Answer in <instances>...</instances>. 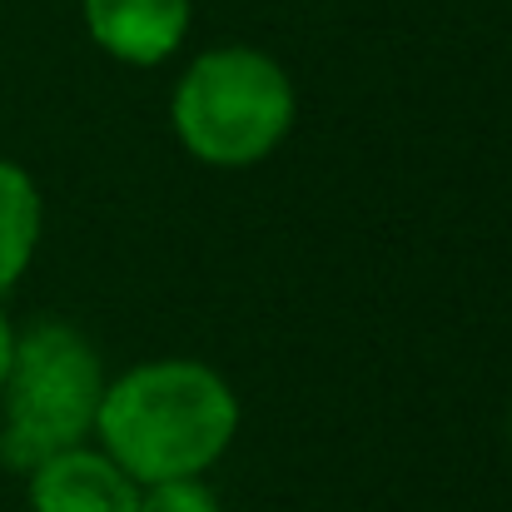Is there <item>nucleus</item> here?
Instances as JSON below:
<instances>
[{"mask_svg":"<svg viewBox=\"0 0 512 512\" xmlns=\"http://www.w3.org/2000/svg\"><path fill=\"white\" fill-rule=\"evenodd\" d=\"M85 30L125 65H160L189 30V0H85Z\"/></svg>","mask_w":512,"mask_h":512,"instance_id":"obj_5","label":"nucleus"},{"mask_svg":"<svg viewBox=\"0 0 512 512\" xmlns=\"http://www.w3.org/2000/svg\"><path fill=\"white\" fill-rule=\"evenodd\" d=\"M0 393H5L0 463L10 473H30L50 453L80 448L85 433H95L105 368L80 329L35 324L15 334V358Z\"/></svg>","mask_w":512,"mask_h":512,"instance_id":"obj_3","label":"nucleus"},{"mask_svg":"<svg viewBox=\"0 0 512 512\" xmlns=\"http://www.w3.org/2000/svg\"><path fill=\"white\" fill-rule=\"evenodd\" d=\"M40 189L15 160H0V294L20 284L40 244Z\"/></svg>","mask_w":512,"mask_h":512,"instance_id":"obj_6","label":"nucleus"},{"mask_svg":"<svg viewBox=\"0 0 512 512\" xmlns=\"http://www.w3.org/2000/svg\"><path fill=\"white\" fill-rule=\"evenodd\" d=\"M135 512H219V498L199 478H170V483H150Z\"/></svg>","mask_w":512,"mask_h":512,"instance_id":"obj_7","label":"nucleus"},{"mask_svg":"<svg viewBox=\"0 0 512 512\" xmlns=\"http://www.w3.org/2000/svg\"><path fill=\"white\" fill-rule=\"evenodd\" d=\"M30 512H135L140 508V483L95 448H65L50 453L25 473Z\"/></svg>","mask_w":512,"mask_h":512,"instance_id":"obj_4","label":"nucleus"},{"mask_svg":"<svg viewBox=\"0 0 512 512\" xmlns=\"http://www.w3.org/2000/svg\"><path fill=\"white\" fill-rule=\"evenodd\" d=\"M179 145L219 170L259 165L294 125V85L264 50L224 45L199 55L174 85L170 105Z\"/></svg>","mask_w":512,"mask_h":512,"instance_id":"obj_2","label":"nucleus"},{"mask_svg":"<svg viewBox=\"0 0 512 512\" xmlns=\"http://www.w3.org/2000/svg\"><path fill=\"white\" fill-rule=\"evenodd\" d=\"M10 358H15V329H10V319H5V309H0V383H5V373H10Z\"/></svg>","mask_w":512,"mask_h":512,"instance_id":"obj_8","label":"nucleus"},{"mask_svg":"<svg viewBox=\"0 0 512 512\" xmlns=\"http://www.w3.org/2000/svg\"><path fill=\"white\" fill-rule=\"evenodd\" d=\"M95 433L135 483L199 478L239 433L234 388L189 358H160L105 383Z\"/></svg>","mask_w":512,"mask_h":512,"instance_id":"obj_1","label":"nucleus"}]
</instances>
